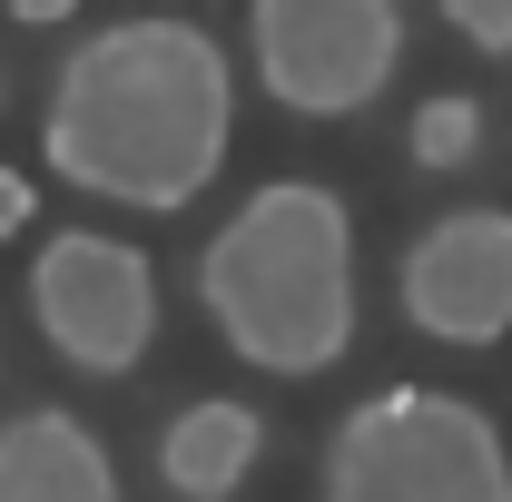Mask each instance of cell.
Returning <instances> with one entry per match:
<instances>
[{"label": "cell", "instance_id": "cell-6", "mask_svg": "<svg viewBox=\"0 0 512 502\" xmlns=\"http://www.w3.org/2000/svg\"><path fill=\"white\" fill-rule=\"evenodd\" d=\"M404 325L434 345H503L512 335V207H444L394 266Z\"/></svg>", "mask_w": 512, "mask_h": 502}, {"label": "cell", "instance_id": "cell-5", "mask_svg": "<svg viewBox=\"0 0 512 502\" xmlns=\"http://www.w3.org/2000/svg\"><path fill=\"white\" fill-rule=\"evenodd\" d=\"M30 325L79 375H138L158 345V266L109 227H60L30 256Z\"/></svg>", "mask_w": 512, "mask_h": 502}, {"label": "cell", "instance_id": "cell-7", "mask_svg": "<svg viewBox=\"0 0 512 502\" xmlns=\"http://www.w3.org/2000/svg\"><path fill=\"white\" fill-rule=\"evenodd\" d=\"M0 502H119V463L60 404H30L0 424Z\"/></svg>", "mask_w": 512, "mask_h": 502}, {"label": "cell", "instance_id": "cell-3", "mask_svg": "<svg viewBox=\"0 0 512 502\" xmlns=\"http://www.w3.org/2000/svg\"><path fill=\"white\" fill-rule=\"evenodd\" d=\"M325 502H512V443L463 394L384 384L325 434Z\"/></svg>", "mask_w": 512, "mask_h": 502}, {"label": "cell", "instance_id": "cell-2", "mask_svg": "<svg viewBox=\"0 0 512 502\" xmlns=\"http://www.w3.org/2000/svg\"><path fill=\"white\" fill-rule=\"evenodd\" d=\"M197 306L256 375L306 384L355 345V207L325 178H266L197 256Z\"/></svg>", "mask_w": 512, "mask_h": 502}, {"label": "cell", "instance_id": "cell-9", "mask_svg": "<svg viewBox=\"0 0 512 502\" xmlns=\"http://www.w3.org/2000/svg\"><path fill=\"white\" fill-rule=\"evenodd\" d=\"M473 148H483V99H463V89H434L424 109H414V168H473Z\"/></svg>", "mask_w": 512, "mask_h": 502}, {"label": "cell", "instance_id": "cell-11", "mask_svg": "<svg viewBox=\"0 0 512 502\" xmlns=\"http://www.w3.org/2000/svg\"><path fill=\"white\" fill-rule=\"evenodd\" d=\"M20 227H30V178L0 168V237H20Z\"/></svg>", "mask_w": 512, "mask_h": 502}, {"label": "cell", "instance_id": "cell-8", "mask_svg": "<svg viewBox=\"0 0 512 502\" xmlns=\"http://www.w3.org/2000/svg\"><path fill=\"white\" fill-rule=\"evenodd\" d=\"M256 453H266V414L237 404V394H197V404H178V424L158 434V483L178 502H237Z\"/></svg>", "mask_w": 512, "mask_h": 502}, {"label": "cell", "instance_id": "cell-1", "mask_svg": "<svg viewBox=\"0 0 512 502\" xmlns=\"http://www.w3.org/2000/svg\"><path fill=\"white\" fill-rule=\"evenodd\" d=\"M237 138V69L197 20H109L50 69L40 158L60 188H89L109 207L178 217L197 188H217Z\"/></svg>", "mask_w": 512, "mask_h": 502}, {"label": "cell", "instance_id": "cell-12", "mask_svg": "<svg viewBox=\"0 0 512 502\" xmlns=\"http://www.w3.org/2000/svg\"><path fill=\"white\" fill-rule=\"evenodd\" d=\"M79 0H10V20H30V30H50V20H69Z\"/></svg>", "mask_w": 512, "mask_h": 502}, {"label": "cell", "instance_id": "cell-10", "mask_svg": "<svg viewBox=\"0 0 512 502\" xmlns=\"http://www.w3.org/2000/svg\"><path fill=\"white\" fill-rule=\"evenodd\" d=\"M434 10H444L483 60H512V0H434Z\"/></svg>", "mask_w": 512, "mask_h": 502}, {"label": "cell", "instance_id": "cell-4", "mask_svg": "<svg viewBox=\"0 0 512 502\" xmlns=\"http://www.w3.org/2000/svg\"><path fill=\"white\" fill-rule=\"evenodd\" d=\"M247 50L286 119H355L404 69V0H247Z\"/></svg>", "mask_w": 512, "mask_h": 502}]
</instances>
